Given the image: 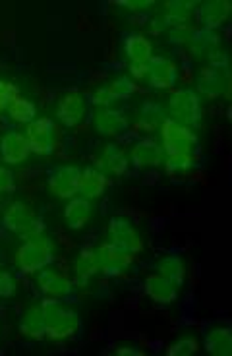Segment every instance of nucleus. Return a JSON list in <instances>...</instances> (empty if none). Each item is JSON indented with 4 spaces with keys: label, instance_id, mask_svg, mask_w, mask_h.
Here are the masks:
<instances>
[{
    "label": "nucleus",
    "instance_id": "obj_33",
    "mask_svg": "<svg viewBox=\"0 0 232 356\" xmlns=\"http://www.w3.org/2000/svg\"><path fill=\"white\" fill-rule=\"evenodd\" d=\"M201 348L199 339L194 335H182L176 341H172L170 345L165 348V355L167 356H192L196 355L197 350Z\"/></svg>",
    "mask_w": 232,
    "mask_h": 356
},
{
    "label": "nucleus",
    "instance_id": "obj_2",
    "mask_svg": "<svg viewBox=\"0 0 232 356\" xmlns=\"http://www.w3.org/2000/svg\"><path fill=\"white\" fill-rule=\"evenodd\" d=\"M0 225L4 231H8L10 234L18 236L22 241H31L37 236H43L47 231V225L43 221V217L37 213L35 209L22 200L10 202L2 217H0Z\"/></svg>",
    "mask_w": 232,
    "mask_h": 356
},
{
    "label": "nucleus",
    "instance_id": "obj_13",
    "mask_svg": "<svg viewBox=\"0 0 232 356\" xmlns=\"http://www.w3.org/2000/svg\"><path fill=\"white\" fill-rule=\"evenodd\" d=\"M29 157H31V147L26 134L19 130H8L0 138V161L6 167L24 165Z\"/></svg>",
    "mask_w": 232,
    "mask_h": 356
},
{
    "label": "nucleus",
    "instance_id": "obj_14",
    "mask_svg": "<svg viewBox=\"0 0 232 356\" xmlns=\"http://www.w3.org/2000/svg\"><path fill=\"white\" fill-rule=\"evenodd\" d=\"M143 293L157 306H172L179 300L180 285H176L174 281H170V279L155 271V273H149V275L145 277Z\"/></svg>",
    "mask_w": 232,
    "mask_h": 356
},
{
    "label": "nucleus",
    "instance_id": "obj_37",
    "mask_svg": "<svg viewBox=\"0 0 232 356\" xmlns=\"http://www.w3.org/2000/svg\"><path fill=\"white\" fill-rule=\"evenodd\" d=\"M18 293V281L12 271L0 269V298H12Z\"/></svg>",
    "mask_w": 232,
    "mask_h": 356
},
{
    "label": "nucleus",
    "instance_id": "obj_6",
    "mask_svg": "<svg viewBox=\"0 0 232 356\" xmlns=\"http://www.w3.org/2000/svg\"><path fill=\"white\" fill-rule=\"evenodd\" d=\"M107 242L115 244L116 248L134 254V256L142 254L143 248H145L142 232L138 231L135 222L126 215H115L108 219Z\"/></svg>",
    "mask_w": 232,
    "mask_h": 356
},
{
    "label": "nucleus",
    "instance_id": "obj_9",
    "mask_svg": "<svg viewBox=\"0 0 232 356\" xmlns=\"http://www.w3.org/2000/svg\"><path fill=\"white\" fill-rule=\"evenodd\" d=\"M128 161H130V167L138 170L157 169L165 161V152H163L159 140H155L153 136H143L132 143Z\"/></svg>",
    "mask_w": 232,
    "mask_h": 356
},
{
    "label": "nucleus",
    "instance_id": "obj_7",
    "mask_svg": "<svg viewBox=\"0 0 232 356\" xmlns=\"http://www.w3.org/2000/svg\"><path fill=\"white\" fill-rule=\"evenodd\" d=\"M99 259V275H105L108 279L124 277L132 266H134V254L116 248L110 242H101L97 246Z\"/></svg>",
    "mask_w": 232,
    "mask_h": 356
},
{
    "label": "nucleus",
    "instance_id": "obj_34",
    "mask_svg": "<svg viewBox=\"0 0 232 356\" xmlns=\"http://www.w3.org/2000/svg\"><path fill=\"white\" fill-rule=\"evenodd\" d=\"M196 31L197 27H194L192 24H180V26L169 27V43L176 44V47H188Z\"/></svg>",
    "mask_w": 232,
    "mask_h": 356
},
{
    "label": "nucleus",
    "instance_id": "obj_4",
    "mask_svg": "<svg viewBox=\"0 0 232 356\" xmlns=\"http://www.w3.org/2000/svg\"><path fill=\"white\" fill-rule=\"evenodd\" d=\"M159 143L165 155H196L199 138L194 128L167 116L159 126Z\"/></svg>",
    "mask_w": 232,
    "mask_h": 356
},
{
    "label": "nucleus",
    "instance_id": "obj_19",
    "mask_svg": "<svg viewBox=\"0 0 232 356\" xmlns=\"http://www.w3.org/2000/svg\"><path fill=\"white\" fill-rule=\"evenodd\" d=\"M229 70L215 68V66H206L197 74V89L196 93L199 97L217 99L224 95L229 88Z\"/></svg>",
    "mask_w": 232,
    "mask_h": 356
},
{
    "label": "nucleus",
    "instance_id": "obj_17",
    "mask_svg": "<svg viewBox=\"0 0 232 356\" xmlns=\"http://www.w3.org/2000/svg\"><path fill=\"white\" fill-rule=\"evenodd\" d=\"M180 68L176 60L167 58V56H153L149 60V74H147V83L153 89H172L179 81Z\"/></svg>",
    "mask_w": 232,
    "mask_h": 356
},
{
    "label": "nucleus",
    "instance_id": "obj_3",
    "mask_svg": "<svg viewBox=\"0 0 232 356\" xmlns=\"http://www.w3.org/2000/svg\"><path fill=\"white\" fill-rule=\"evenodd\" d=\"M54 261V242L43 234L31 241H24L19 244L14 256V264L22 275H37L41 269L53 266Z\"/></svg>",
    "mask_w": 232,
    "mask_h": 356
},
{
    "label": "nucleus",
    "instance_id": "obj_36",
    "mask_svg": "<svg viewBox=\"0 0 232 356\" xmlns=\"http://www.w3.org/2000/svg\"><path fill=\"white\" fill-rule=\"evenodd\" d=\"M19 95V88L16 83L12 81H6L0 78V115L6 113V108L12 103V99L18 97Z\"/></svg>",
    "mask_w": 232,
    "mask_h": 356
},
{
    "label": "nucleus",
    "instance_id": "obj_29",
    "mask_svg": "<svg viewBox=\"0 0 232 356\" xmlns=\"http://www.w3.org/2000/svg\"><path fill=\"white\" fill-rule=\"evenodd\" d=\"M6 116H8L10 124L27 126L37 118V105L31 99L24 97L19 93L18 97L12 99V103L6 108Z\"/></svg>",
    "mask_w": 232,
    "mask_h": 356
},
{
    "label": "nucleus",
    "instance_id": "obj_40",
    "mask_svg": "<svg viewBox=\"0 0 232 356\" xmlns=\"http://www.w3.org/2000/svg\"><path fill=\"white\" fill-rule=\"evenodd\" d=\"M149 74V63L147 64H128V76L138 83V81L147 80Z\"/></svg>",
    "mask_w": 232,
    "mask_h": 356
},
{
    "label": "nucleus",
    "instance_id": "obj_31",
    "mask_svg": "<svg viewBox=\"0 0 232 356\" xmlns=\"http://www.w3.org/2000/svg\"><path fill=\"white\" fill-rule=\"evenodd\" d=\"M219 35L217 31H207V29H197L192 41L188 43V51L194 54V56H201V54L213 53L215 49L219 47Z\"/></svg>",
    "mask_w": 232,
    "mask_h": 356
},
{
    "label": "nucleus",
    "instance_id": "obj_5",
    "mask_svg": "<svg viewBox=\"0 0 232 356\" xmlns=\"http://www.w3.org/2000/svg\"><path fill=\"white\" fill-rule=\"evenodd\" d=\"M165 115L176 120L180 124L196 128L201 122L204 108H201V97L196 93V89L180 88L170 93L167 101V113Z\"/></svg>",
    "mask_w": 232,
    "mask_h": 356
},
{
    "label": "nucleus",
    "instance_id": "obj_28",
    "mask_svg": "<svg viewBox=\"0 0 232 356\" xmlns=\"http://www.w3.org/2000/svg\"><path fill=\"white\" fill-rule=\"evenodd\" d=\"M155 269L157 273H161L163 277H167L170 281H174L176 285H184L188 277V269H186V261L184 258L176 254V252H167L163 254L161 258L155 261Z\"/></svg>",
    "mask_w": 232,
    "mask_h": 356
},
{
    "label": "nucleus",
    "instance_id": "obj_35",
    "mask_svg": "<svg viewBox=\"0 0 232 356\" xmlns=\"http://www.w3.org/2000/svg\"><path fill=\"white\" fill-rule=\"evenodd\" d=\"M91 105L95 108H118V101H116L110 93H108V89L103 86V88H97L93 93H91V97L88 99Z\"/></svg>",
    "mask_w": 232,
    "mask_h": 356
},
{
    "label": "nucleus",
    "instance_id": "obj_39",
    "mask_svg": "<svg viewBox=\"0 0 232 356\" xmlns=\"http://www.w3.org/2000/svg\"><path fill=\"white\" fill-rule=\"evenodd\" d=\"M16 192V177L6 165H0V194Z\"/></svg>",
    "mask_w": 232,
    "mask_h": 356
},
{
    "label": "nucleus",
    "instance_id": "obj_38",
    "mask_svg": "<svg viewBox=\"0 0 232 356\" xmlns=\"http://www.w3.org/2000/svg\"><path fill=\"white\" fill-rule=\"evenodd\" d=\"M115 4L116 6H122V8L132 12V14H145V12L151 10V6H155V2H151V0H118Z\"/></svg>",
    "mask_w": 232,
    "mask_h": 356
},
{
    "label": "nucleus",
    "instance_id": "obj_20",
    "mask_svg": "<svg viewBox=\"0 0 232 356\" xmlns=\"http://www.w3.org/2000/svg\"><path fill=\"white\" fill-rule=\"evenodd\" d=\"M72 273H74V285L76 286H85L93 277L99 275L97 248L81 246L72 261Z\"/></svg>",
    "mask_w": 232,
    "mask_h": 356
},
{
    "label": "nucleus",
    "instance_id": "obj_8",
    "mask_svg": "<svg viewBox=\"0 0 232 356\" xmlns=\"http://www.w3.org/2000/svg\"><path fill=\"white\" fill-rule=\"evenodd\" d=\"M24 134H26L33 155L47 157L54 152V147H56V126H54L53 118L37 116L33 122L26 126Z\"/></svg>",
    "mask_w": 232,
    "mask_h": 356
},
{
    "label": "nucleus",
    "instance_id": "obj_25",
    "mask_svg": "<svg viewBox=\"0 0 232 356\" xmlns=\"http://www.w3.org/2000/svg\"><path fill=\"white\" fill-rule=\"evenodd\" d=\"M201 347L211 356H231L232 355V331L229 325L215 323L204 333Z\"/></svg>",
    "mask_w": 232,
    "mask_h": 356
},
{
    "label": "nucleus",
    "instance_id": "obj_41",
    "mask_svg": "<svg viewBox=\"0 0 232 356\" xmlns=\"http://www.w3.org/2000/svg\"><path fill=\"white\" fill-rule=\"evenodd\" d=\"M115 355L118 356H142L143 350L135 345H130V343H120L118 347L115 348Z\"/></svg>",
    "mask_w": 232,
    "mask_h": 356
},
{
    "label": "nucleus",
    "instance_id": "obj_18",
    "mask_svg": "<svg viewBox=\"0 0 232 356\" xmlns=\"http://www.w3.org/2000/svg\"><path fill=\"white\" fill-rule=\"evenodd\" d=\"M91 120H93L95 132L105 138H116L124 134L130 126L128 116L120 108H95Z\"/></svg>",
    "mask_w": 232,
    "mask_h": 356
},
{
    "label": "nucleus",
    "instance_id": "obj_32",
    "mask_svg": "<svg viewBox=\"0 0 232 356\" xmlns=\"http://www.w3.org/2000/svg\"><path fill=\"white\" fill-rule=\"evenodd\" d=\"M105 88L108 89V93H110L118 103H122L126 99L134 97L135 93H138V89H140V86H138L128 74H118V76H115L113 80L108 81Z\"/></svg>",
    "mask_w": 232,
    "mask_h": 356
},
{
    "label": "nucleus",
    "instance_id": "obj_42",
    "mask_svg": "<svg viewBox=\"0 0 232 356\" xmlns=\"http://www.w3.org/2000/svg\"><path fill=\"white\" fill-rule=\"evenodd\" d=\"M149 29H151L153 35H161L163 31H167L169 27L165 26V22H163L159 14H155V18H153L151 22H149Z\"/></svg>",
    "mask_w": 232,
    "mask_h": 356
},
{
    "label": "nucleus",
    "instance_id": "obj_11",
    "mask_svg": "<svg viewBox=\"0 0 232 356\" xmlns=\"http://www.w3.org/2000/svg\"><path fill=\"white\" fill-rule=\"evenodd\" d=\"M37 289L47 298L68 300L74 294V291H76V285H74V281H72L70 277L64 275L58 269L49 266L37 273Z\"/></svg>",
    "mask_w": 232,
    "mask_h": 356
},
{
    "label": "nucleus",
    "instance_id": "obj_1",
    "mask_svg": "<svg viewBox=\"0 0 232 356\" xmlns=\"http://www.w3.org/2000/svg\"><path fill=\"white\" fill-rule=\"evenodd\" d=\"M43 318H45V339L53 343H63L76 337L81 331V316L76 308H72L64 300L47 298L41 300Z\"/></svg>",
    "mask_w": 232,
    "mask_h": 356
},
{
    "label": "nucleus",
    "instance_id": "obj_27",
    "mask_svg": "<svg viewBox=\"0 0 232 356\" xmlns=\"http://www.w3.org/2000/svg\"><path fill=\"white\" fill-rule=\"evenodd\" d=\"M196 6L197 2H192V0H170V2H165L159 16L167 27L190 24V19L196 12Z\"/></svg>",
    "mask_w": 232,
    "mask_h": 356
},
{
    "label": "nucleus",
    "instance_id": "obj_21",
    "mask_svg": "<svg viewBox=\"0 0 232 356\" xmlns=\"http://www.w3.org/2000/svg\"><path fill=\"white\" fill-rule=\"evenodd\" d=\"M108 186H110V180L99 169H95V167H83L81 169L80 180H78V196L95 202V200H101L105 196Z\"/></svg>",
    "mask_w": 232,
    "mask_h": 356
},
{
    "label": "nucleus",
    "instance_id": "obj_30",
    "mask_svg": "<svg viewBox=\"0 0 232 356\" xmlns=\"http://www.w3.org/2000/svg\"><path fill=\"white\" fill-rule=\"evenodd\" d=\"M196 155H165L163 167L170 178L188 177L196 167Z\"/></svg>",
    "mask_w": 232,
    "mask_h": 356
},
{
    "label": "nucleus",
    "instance_id": "obj_24",
    "mask_svg": "<svg viewBox=\"0 0 232 356\" xmlns=\"http://www.w3.org/2000/svg\"><path fill=\"white\" fill-rule=\"evenodd\" d=\"M18 333L27 341H43L45 339V318L41 302L27 306L22 312L18 321Z\"/></svg>",
    "mask_w": 232,
    "mask_h": 356
},
{
    "label": "nucleus",
    "instance_id": "obj_22",
    "mask_svg": "<svg viewBox=\"0 0 232 356\" xmlns=\"http://www.w3.org/2000/svg\"><path fill=\"white\" fill-rule=\"evenodd\" d=\"M122 53L128 64H147L155 56V49L149 37L134 31L122 39Z\"/></svg>",
    "mask_w": 232,
    "mask_h": 356
},
{
    "label": "nucleus",
    "instance_id": "obj_16",
    "mask_svg": "<svg viewBox=\"0 0 232 356\" xmlns=\"http://www.w3.org/2000/svg\"><path fill=\"white\" fill-rule=\"evenodd\" d=\"M95 169H99L107 177H124L130 169V161L118 143L108 142L103 145V149L95 157Z\"/></svg>",
    "mask_w": 232,
    "mask_h": 356
},
{
    "label": "nucleus",
    "instance_id": "obj_23",
    "mask_svg": "<svg viewBox=\"0 0 232 356\" xmlns=\"http://www.w3.org/2000/svg\"><path fill=\"white\" fill-rule=\"evenodd\" d=\"M93 213H95V207H93L91 200H85V197L81 196H74L70 200H66L63 217L64 222L68 225V229L80 231V229H83L91 221Z\"/></svg>",
    "mask_w": 232,
    "mask_h": 356
},
{
    "label": "nucleus",
    "instance_id": "obj_26",
    "mask_svg": "<svg viewBox=\"0 0 232 356\" xmlns=\"http://www.w3.org/2000/svg\"><path fill=\"white\" fill-rule=\"evenodd\" d=\"M165 118H167L165 108L157 101H143L140 108H138V118H135L134 128L138 132L151 136L155 130H159V126H161Z\"/></svg>",
    "mask_w": 232,
    "mask_h": 356
},
{
    "label": "nucleus",
    "instance_id": "obj_12",
    "mask_svg": "<svg viewBox=\"0 0 232 356\" xmlns=\"http://www.w3.org/2000/svg\"><path fill=\"white\" fill-rule=\"evenodd\" d=\"M80 167L76 165H60L49 172L47 188L58 200H70L78 196V180H80Z\"/></svg>",
    "mask_w": 232,
    "mask_h": 356
},
{
    "label": "nucleus",
    "instance_id": "obj_10",
    "mask_svg": "<svg viewBox=\"0 0 232 356\" xmlns=\"http://www.w3.org/2000/svg\"><path fill=\"white\" fill-rule=\"evenodd\" d=\"M90 115V101L78 91H68L56 103V118L66 128H76L85 122Z\"/></svg>",
    "mask_w": 232,
    "mask_h": 356
},
{
    "label": "nucleus",
    "instance_id": "obj_15",
    "mask_svg": "<svg viewBox=\"0 0 232 356\" xmlns=\"http://www.w3.org/2000/svg\"><path fill=\"white\" fill-rule=\"evenodd\" d=\"M232 4L229 0H206V2H197L196 18L201 24V29L207 31H217L219 27H223L229 18H231Z\"/></svg>",
    "mask_w": 232,
    "mask_h": 356
}]
</instances>
